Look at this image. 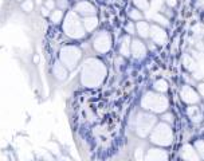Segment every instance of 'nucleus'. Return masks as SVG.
Masks as SVG:
<instances>
[{"instance_id": "c756f323", "label": "nucleus", "mask_w": 204, "mask_h": 161, "mask_svg": "<svg viewBox=\"0 0 204 161\" xmlns=\"http://www.w3.org/2000/svg\"><path fill=\"white\" fill-rule=\"evenodd\" d=\"M165 1H167V4L169 7H175V5L177 4V0H165Z\"/></svg>"}, {"instance_id": "f8f14e48", "label": "nucleus", "mask_w": 204, "mask_h": 161, "mask_svg": "<svg viewBox=\"0 0 204 161\" xmlns=\"http://www.w3.org/2000/svg\"><path fill=\"white\" fill-rule=\"evenodd\" d=\"M53 73L55 75V78L59 79V81H65L67 78V69L66 66L63 65L62 62L58 61L55 65H54V69H53Z\"/></svg>"}, {"instance_id": "6ab92c4d", "label": "nucleus", "mask_w": 204, "mask_h": 161, "mask_svg": "<svg viewBox=\"0 0 204 161\" xmlns=\"http://www.w3.org/2000/svg\"><path fill=\"white\" fill-rule=\"evenodd\" d=\"M155 89L160 93H164V92L168 90V83L165 82L164 79H159V81H156L155 82Z\"/></svg>"}, {"instance_id": "f257e3e1", "label": "nucleus", "mask_w": 204, "mask_h": 161, "mask_svg": "<svg viewBox=\"0 0 204 161\" xmlns=\"http://www.w3.org/2000/svg\"><path fill=\"white\" fill-rule=\"evenodd\" d=\"M105 75H106V69L103 63L97 59H89L82 69L81 83L86 87H97L102 83Z\"/></svg>"}, {"instance_id": "2eb2a0df", "label": "nucleus", "mask_w": 204, "mask_h": 161, "mask_svg": "<svg viewBox=\"0 0 204 161\" xmlns=\"http://www.w3.org/2000/svg\"><path fill=\"white\" fill-rule=\"evenodd\" d=\"M181 156H183V158H185V160H197V158H199V157L195 154L193 148H192L191 145H185V146L181 149Z\"/></svg>"}, {"instance_id": "9d476101", "label": "nucleus", "mask_w": 204, "mask_h": 161, "mask_svg": "<svg viewBox=\"0 0 204 161\" xmlns=\"http://www.w3.org/2000/svg\"><path fill=\"white\" fill-rule=\"evenodd\" d=\"M130 52L133 54L134 58L140 59V58H142L144 55H145L147 48H145V46H144L142 42H140L138 39H134V40L130 42Z\"/></svg>"}, {"instance_id": "4468645a", "label": "nucleus", "mask_w": 204, "mask_h": 161, "mask_svg": "<svg viewBox=\"0 0 204 161\" xmlns=\"http://www.w3.org/2000/svg\"><path fill=\"white\" fill-rule=\"evenodd\" d=\"M82 24H83L85 30L89 31V32H91L93 30H95L98 26V19L94 15H91V16H85V19L82 20Z\"/></svg>"}, {"instance_id": "4be33fe9", "label": "nucleus", "mask_w": 204, "mask_h": 161, "mask_svg": "<svg viewBox=\"0 0 204 161\" xmlns=\"http://www.w3.org/2000/svg\"><path fill=\"white\" fill-rule=\"evenodd\" d=\"M133 3H134V5L138 7L140 9H149L148 0H133Z\"/></svg>"}, {"instance_id": "412c9836", "label": "nucleus", "mask_w": 204, "mask_h": 161, "mask_svg": "<svg viewBox=\"0 0 204 161\" xmlns=\"http://www.w3.org/2000/svg\"><path fill=\"white\" fill-rule=\"evenodd\" d=\"M184 65H185V67L188 70H192V71H193V70H196V62L193 61L191 57H188V55H185V57H184Z\"/></svg>"}, {"instance_id": "7c9ffc66", "label": "nucleus", "mask_w": 204, "mask_h": 161, "mask_svg": "<svg viewBox=\"0 0 204 161\" xmlns=\"http://www.w3.org/2000/svg\"><path fill=\"white\" fill-rule=\"evenodd\" d=\"M42 15H43V16H49V9L46 8V7L42 8Z\"/></svg>"}, {"instance_id": "ddd939ff", "label": "nucleus", "mask_w": 204, "mask_h": 161, "mask_svg": "<svg viewBox=\"0 0 204 161\" xmlns=\"http://www.w3.org/2000/svg\"><path fill=\"white\" fill-rule=\"evenodd\" d=\"M167 158H168V154L161 149H151L147 154V160L149 161H161Z\"/></svg>"}, {"instance_id": "9b49d317", "label": "nucleus", "mask_w": 204, "mask_h": 161, "mask_svg": "<svg viewBox=\"0 0 204 161\" xmlns=\"http://www.w3.org/2000/svg\"><path fill=\"white\" fill-rule=\"evenodd\" d=\"M181 98L183 101H185L188 104H196L199 101V97L189 86H184L181 89Z\"/></svg>"}, {"instance_id": "a211bd4d", "label": "nucleus", "mask_w": 204, "mask_h": 161, "mask_svg": "<svg viewBox=\"0 0 204 161\" xmlns=\"http://www.w3.org/2000/svg\"><path fill=\"white\" fill-rule=\"evenodd\" d=\"M50 17H51V22L55 23V24H58L59 22H62L63 19V11L62 9H53V12H51V15H50Z\"/></svg>"}, {"instance_id": "f03ea898", "label": "nucleus", "mask_w": 204, "mask_h": 161, "mask_svg": "<svg viewBox=\"0 0 204 161\" xmlns=\"http://www.w3.org/2000/svg\"><path fill=\"white\" fill-rule=\"evenodd\" d=\"M63 31L67 36H70L73 39H81L83 38L86 34L83 24L81 17L75 11H70L65 17V23H63Z\"/></svg>"}, {"instance_id": "0eeeda50", "label": "nucleus", "mask_w": 204, "mask_h": 161, "mask_svg": "<svg viewBox=\"0 0 204 161\" xmlns=\"http://www.w3.org/2000/svg\"><path fill=\"white\" fill-rule=\"evenodd\" d=\"M93 46L94 48L97 50L98 52H107L111 47V40H110V35L107 32H99V34L94 38V42H93Z\"/></svg>"}, {"instance_id": "39448f33", "label": "nucleus", "mask_w": 204, "mask_h": 161, "mask_svg": "<svg viewBox=\"0 0 204 161\" xmlns=\"http://www.w3.org/2000/svg\"><path fill=\"white\" fill-rule=\"evenodd\" d=\"M172 137L173 136H172L171 128H169L167 124L161 122V124H159V125L153 129L152 136H151V141L157 145H161V146H167V145H171Z\"/></svg>"}, {"instance_id": "f3484780", "label": "nucleus", "mask_w": 204, "mask_h": 161, "mask_svg": "<svg viewBox=\"0 0 204 161\" xmlns=\"http://www.w3.org/2000/svg\"><path fill=\"white\" fill-rule=\"evenodd\" d=\"M130 42H132V40H130L129 36H125L124 39H122L120 51H121V54H122L124 57H129V55H130Z\"/></svg>"}, {"instance_id": "bb28decb", "label": "nucleus", "mask_w": 204, "mask_h": 161, "mask_svg": "<svg viewBox=\"0 0 204 161\" xmlns=\"http://www.w3.org/2000/svg\"><path fill=\"white\" fill-rule=\"evenodd\" d=\"M55 5H58V8L59 9H66L67 8V1L66 0H58Z\"/></svg>"}, {"instance_id": "20e7f679", "label": "nucleus", "mask_w": 204, "mask_h": 161, "mask_svg": "<svg viewBox=\"0 0 204 161\" xmlns=\"http://www.w3.org/2000/svg\"><path fill=\"white\" fill-rule=\"evenodd\" d=\"M59 58L67 70H74L81 59V50L75 46H66L61 50Z\"/></svg>"}, {"instance_id": "cd10ccee", "label": "nucleus", "mask_w": 204, "mask_h": 161, "mask_svg": "<svg viewBox=\"0 0 204 161\" xmlns=\"http://www.w3.org/2000/svg\"><path fill=\"white\" fill-rule=\"evenodd\" d=\"M126 31H128L129 34H134V24L133 23H129L128 26H126Z\"/></svg>"}, {"instance_id": "dca6fc26", "label": "nucleus", "mask_w": 204, "mask_h": 161, "mask_svg": "<svg viewBox=\"0 0 204 161\" xmlns=\"http://www.w3.org/2000/svg\"><path fill=\"white\" fill-rule=\"evenodd\" d=\"M136 28H137V32L141 38H148L149 36V24L147 22H138Z\"/></svg>"}, {"instance_id": "473e14b6", "label": "nucleus", "mask_w": 204, "mask_h": 161, "mask_svg": "<svg viewBox=\"0 0 204 161\" xmlns=\"http://www.w3.org/2000/svg\"><path fill=\"white\" fill-rule=\"evenodd\" d=\"M18 1H23V0H18Z\"/></svg>"}, {"instance_id": "7ed1b4c3", "label": "nucleus", "mask_w": 204, "mask_h": 161, "mask_svg": "<svg viewBox=\"0 0 204 161\" xmlns=\"http://www.w3.org/2000/svg\"><path fill=\"white\" fill-rule=\"evenodd\" d=\"M141 106L144 109L152 110L155 113H161L168 108V101L163 96H159L155 93H147L141 101Z\"/></svg>"}, {"instance_id": "a878e982", "label": "nucleus", "mask_w": 204, "mask_h": 161, "mask_svg": "<svg viewBox=\"0 0 204 161\" xmlns=\"http://www.w3.org/2000/svg\"><path fill=\"white\" fill-rule=\"evenodd\" d=\"M196 148H197L199 153L201 154V157H204V142L203 141H197V142H196Z\"/></svg>"}, {"instance_id": "1a4fd4ad", "label": "nucleus", "mask_w": 204, "mask_h": 161, "mask_svg": "<svg viewBox=\"0 0 204 161\" xmlns=\"http://www.w3.org/2000/svg\"><path fill=\"white\" fill-rule=\"evenodd\" d=\"M75 12L81 16H91V15H95V7H94L91 3L89 1H81L75 5Z\"/></svg>"}, {"instance_id": "423d86ee", "label": "nucleus", "mask_w": 204, "mask_h": 161, "mask_svg": "<svg viewBox=\"0 0 204 161\" xmlns=\"http://www.w3.org/2000/svg\"><path fill=\"white\" fill-rule=\"evenodd\" d=\"M156 124V117L151 116V114H138L137 124H136V132L140 137H145L149 134V132L152 130V128Z\"/></svg>"}, {"instance_id": "5701e85b", "label": "nucleus", "mask_w": 204, "mask_h": 161, "mask_svg": "<svg viewBox=\"0 0 204 161\" xmlns=\"http://www.w3.org/2000/svg\"><path fill=\"white\" fill-rule=\"evenodd\" d=\"M152 19L153 20H156L157 23H160V24H163V26H168V20L165 19L164 16H161L160 13H155V15H152Z\"/></svg>"}, {"instance_id": "393cba45", "label": "nucleus", "mask_w": 204, "mask_h": 161, "mask_svg": "<svg viewBox=\"0 0 204 161\" xmlns=\"http://www.w3.org/2000/svg\"><path fill=\"white\" fill-rule=\"evenodd\" d=\"M45 7L49 9V11H53V9H55V7H57V5H55V1H54V0H46V1H45Z\"/></svg>"}, {"instance_id": "b1692460", "label": "nucleus", "mask_w": 204, "mask_h": 161, "mask_svg": "<svg viewBox=\"0 0 204 161\" xmlns=\"http://www.w3.org/2000/svg\"><path fill=\"white\" fill-rule=\"evenodd\" d=\"M129 16H130V19H133V20H140L142 17L141 12L140 11H137V9H132L130 12H129Z\"/></svg>"}, {"instance_id": "2f4dec72", "label": "nucleus", "mask_w": 204, "mask_h": 161, "mask_svg": "<svg viewBox=\"0 0 204 161\" xmlns=\"http://www.w3.org/2000/svg\"><path fill=\"white\" fill-rule=\"evenodd\" d=\"M199 90H200V94L204 96V83H200L199 85Z\"/></svg>"}, {"instance_id": "6e6552de", "label": "nucleus", "mask_w": 204, "mask_h": 161, "mask_svg": "<svg viewBox=\"0 0 204 161\" xmlns=\"http://www.w3.org/2000/svg\"><path fill=\"white\" fill-rule=\"evenodd\" d=\"M149 35H151V38L153 39L155 43L164 44L165 42H167V34H165V31L159 26L149 27Z\"/></svg>"}, {"instance_id": "c85d7f7f", "label": "nucleus", "mask_w": 204, "mask_h": 161, "mask_svg": "<svg viewBox=\"0 0 204 161\" xmlns=\"http://www.w3.org/2000/svg\"><path fill=\"white\" fill-rule=\"evenodd\" d=\"M163 120L167 121V122H172L173 117H172V114H164V116H163Z\"/></svg>"}, {"instance_id": "aec40b11", "label": "nucleus", "mask_w": 204, "mask_h": 161, "mask_svg": "<svg viewBox=\"0 0 204 161\" xmlns=\"http://www.w3.org/2000/svg\"><path fill=\"white\" fill-rule=\"evenodd\" d=\"M22 9L24 11V12H27V13L32 12V9H34V1H32V0H23Z\"/></svg>"}]
</instances>
